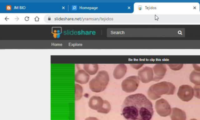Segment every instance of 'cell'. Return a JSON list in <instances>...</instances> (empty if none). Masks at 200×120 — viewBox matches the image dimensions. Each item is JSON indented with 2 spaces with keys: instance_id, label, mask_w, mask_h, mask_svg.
Wrapping results in <instances>:
<instances>
[{
  "instance_id": "obj_16",
  "label": "cell",
  "mask_w": 200,
  "mask_h": 120,
  "mask_svg": "<svg viewBox=\"0 0 200 120\" xmlns=\"http://www.w3.org/2000/svg\"><path fill=\"white\" fill-rule=\"evenodd\" d=\"M111 110V105L108 101L104 100V104L101 108L97 111L99 113L107 114Z\"/></svg>"
},
{
  "instance_id": "obj_12",
  "label": "cell",
  "mask_w": 200,
  "mask_h": 120,
  "mask_svg": "<svg viewBox=\"0 0 200 120\" xmlns=\"http://www.w3.org/2000/svg\"><path fill=\"white\" fill-rule=\"evenodd\" d=\"M171 118V120H186L187 115L185 112L183 110L174 108L172 109Z\"/></svg>"
},
{
  "instance_id": "obj_10",
  "label": "cell",
  "mask_w": 200,
  "mask_h": 120,
  "mask_svg": "<svg viewBox=\"0 0 200 120\" xmlns=\"http://www.w3.org/2000/svg\"><path fill=\"white\" fill-rule=\"evenodd\" d=\"M89 79L90 75L85 70H79L75 74V81L80 84H86L89 81Z\"/></svg>"
},
{
  "instance_id": "obj_19",
  "label": "cell",
  "mask_w": 200,
  "mask_h": 120,
  "mask_svg": "<svg viewBox=\"0 0 200 120\" xmlns=\"http://www.w3.org/2000/svg\"><path fill=\"white\" fill-rule=\"evenodd\" d=\"M143 64H131L130 66L132 68L136 70H140L143 66Z\"/></svg>"
},
{
  "instance_id": "obj_14",
  "label": "cell",
  "mask_w": 200,
  "mask_h": 120,
  "mask_svg": "<svg viewBox=\"0 0 200 120\" xmlns=\"http://www.w3.org/2000/svg\"><path fill=\"white\" fill-rule=\"evenodd\" d=\"M190 81L195 85H200V72L193 71L189 77Z\"/></svg>"
},
{
  "instance_id": "obj_6",
  "label": "cell",
  "mask_w": 200,
  "mask_h": 120,
  "mask_svg": "<svg viewBox=\"0 0 200 120\" xmlns=\"http://www.w3.org/2000/svg\"><path fill=\"white\" fill-rule=\"evenodd\" d=\"M177 95L183 101L188 102L191 101L194 96V90L189 85H182L179 89Z\"/></svg>"
},
{
  "instance_id": "obj_3",
  "label": "cell",
  "mask_w": 200,
  "mask_h": 120,
  "mask_svg": "<svg viewBox=\"0 0 200 120\" xmlns=\"http://www.w3.org/2000/svg\"><path fill=\"white\" fill-rule=\"evenodd\" d=\"M109 74L105 70H102L97 73L89 82V87L93 92L99 93L105 91L109 83Z\"/></svg>"
},
{
  "instance_id": "obj_1",
  "label": "cell",
  "mask_w": 200,
  "mask_h": 120,
  "mask_svg": "<svg viewBox=\"0 0 200 120\" xmlns=\"http://www.w3.org/2000/svg\"><path fill=\"white\" fill-rule=\"evenodd\" d=\"M122 115L126 120H151L154 114L153 104L142 93L130 95L124 100Z\"/></svg>"
},
{
  "instance_id": "obj_4",
  "label": "cell",
  "mask_w": 200,
  "mask_h": 120,
  "mask_svg": "<svg viewBox=\"0 0 200 120\" xmlns=\"http://www.w3.org/2000/svg\"><path fill=\"white\" fill-rule=\"evenodd\" d=\"M140 81L138 76H129L122 82L121 87L122 90L128 93L135 92L138 89Z\"/></svg>"
},
{
  "instance_id": "obj_11",
  "label": "cell",
  "mask_w": 200,
  "mask_h": 120,
  "mask_svg": "<svg viewBox=\"0 0 200 120\" xmlns=\"http://www.w3.org/2000/svg\"><path fill=\"white\" fill-rule=\"evenodd\" d=\"M127 72V67L124 64H119L115 68L113 72L114 78L120 79L123 78Z\"/></svg>"
},
{
  "instance_id": "obj_5",
  "label": "cell",
  "mask_w": 200,
  "mask_h": 120,
  "mask_svg": "<svg viewBox=\"0 0 200 120\" xmlns=\"http://www.w3.org/2000/svg\"><path fill=\"white\" fill-rule=\"evenodd\" d=\"M155 109L159 115L163 117L170 115L172 112L170 104L164 99L158 100L155 103Z\"/></svg>"
},
{
  "instance_id": "obj_20",
  "label": "cell",
  "mask_w": 200,
  "mask_h": 120,
  "mask_svg": "<svg viewBox=\"0 0 200 120\" xmlns=\"http://www.w3.org/2000/svg\"><path fill=\"white\" fill-rule=\"evenodd\" d=\"M193 67L195 71L200 72V64H193Z\"/></svg>"
},
{
  "instance_id": "obj_21",
  "label": "cell",
  "mask_w": 200,
  "mask_h": 120,
  "mask_svg": "<svg viewBox=\"0 0 200 120\" xmlns=\"http://www.w3.org/2000/svg\"><path fill=\"white\" fill-rule=\"evenodd\" d=\"M85 120H99L97 118L94 117H89L87 118Z\"/></svg>"
},
{
  "instance_id": "obj_22",
  "label": "cell",
  "mask_w": 200,
  "mask_h": 120,
  "mask_svg": "<svg viewBox=\"0 0 200 120\" xmlns=\"http://www.w3.org/2000/svg\"><path fill=\"white\" fill-rule=\"evenodd\" d=\"M190 120H197L196 119H190Z\"/></svg>"
},
{
  "instance_id": "obj_18",
  "label": "cell",
  "mask_w": 200,
  "mask_h": 120,
  "mask_svg": "<svg viewBox=\"0 0 200 120\" xmlns=\"http://www.w3.org/2000/svg\"><path fill=\"white\" fill-rule=\"evenodd\" d=\"M193 89L194 96L196 98L200 99V85H195Z\"/></svg>"
},
{
  "instance_id": "obj_13",
  "label": "cell",
  "mask_w": 200,
  "mask_h": 120,
  "mask_svg": "<svg viewBox=\"0 0 200 120\" xmlns=\"http://www.w3.org/2000/svg\"><path fill=\"white\" fill-rule=\"evenodd\" d=\"M84 70L90 75H95L99 69L97 64H86L83 65Z\"/></svg>"
},
{
  "instance_id": "obj_15",
  "label": "cell",
  "mask_w": 200,
  "mask_h": 120,
  "mask_svg": "<svg viewBox=\"0 0 200 120\" xmlns=\"http://www.w3.org/2000/svg\"><path fill=\"white\" fill-rule=\"evenodd\" d=\"M75 100L78 101L82 97L83 89L81 86L77 84H75Z\"/></svg>"
},
{
  "instance_id": "obj_17",
  "label": "cell",
  "mask_w": 200,
  "mask_h": 120,
  "mask_svg": "<svg viewBox=\"0 0 200 120\" xmlns=\"http://www.w3.org/2000/svg\"><path fill=\"white\" fill-rule=\"evenodd\" d=\"M168 65L171 70L174 71H177L182 69L184 65L183 64H172Z\"/></svg>"
},
{
  "instance_id": "obj_2",
  "label": "cell",
  "mask_w": 200,
  "mask_h": 120,
  "mask_svg": "<svg viewBox=\"0 0 200 120\" xmlns=\"http://www.w3.org/2000/svg\"><path fill=\"white\" fill-rule=\"evenodd\" d=\"M174 85L167 81H162L151 86L147 92L149 98L153 100L160 98L163 95H173L175 91Z\"/></svg>"
},
{
  "instance_id": "obj_7",
  "label": "cell",
  "mask_w": 200,
  "mask_h": 120,
  "mask_svg": "<svg viewBox=\"0 0 200 120\" xmlns=\"http://www.w3.org/2000/svg\"><path fill=\"white\" fill-rule=\"evenodd\" d=\"M153 69L151 67H143L138 71V76L141 82L147 83L153 81L154 78Z\"/></svg>"
},
{
  "instance_id": "obj_8",
  "label": "cell",
  "mask_w": 200,
  "mask_h": 120,
  "mask_svg": "<svg viewBox=\"0 0 200 120\" xmlns=\"http://www.w3.org/2000/svg\"><path fill=\"white\" fill-rule=\"evenodd\" d=\"M153 72L154 76L153 81L158 82L164 77L166 74L167 66L163 64H156L153 66Z\"/></svg>"
},
{
  "instance_id": "obj_9",
  "label": "cell",
  "mask_w": 200,
  "mask_h": 120,
  "mask_svg": "<svg viewBox=\"0 0 200 120\" xmlns=\"http://www.w3.org/2000/svg\"><path fill=\"white\" fill-rule=\"evenodd\" d=\"M104 104V100L100 97H91L88 102V105L92 110L98 111L101 108Z\"/></svg>"
}]
</instances>
